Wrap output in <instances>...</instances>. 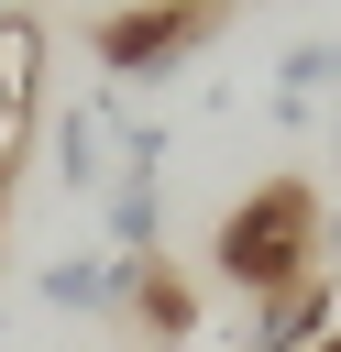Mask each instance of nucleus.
Wrapping results in <instances>:
<instances>
[{
    "label": "nucleus",
    "instance_id": "6",
    "mask_svg": "<svg viewBox=\"0 0 341 352\" xmlns=\"http://www.w3.org/2000/svg\"><path fill=\"white\" fill-rule=\"evenodd\" d=\"M330 330H341V275L319 264V275H297V286L253 297V341H242V352H319Z\"/></svg>",
    "mask_w": 341,
    "mask_h": 352
},
{
    "label": "nucleus",
    "instance_id": "4",
    "mask_svg": "<svg viewBox=\"0 0 341 352\" xmlns=\"http://www.w3.org/2000/svg\"><path fill=\"white\" fill-rule=\"evenodd\" d=\"M33 297L66 308V319H121V308H132V253H110V242L44 253V264H33Z\"/></svg>",
    "mask_w": 341,
    "mask_h": 352
},
{
    "label": "nucleus",
    "instance_id": "3",
    "mask_svg": "<svg viewBox=\"0 0 341 352\" xmlns=\"http://www.w3.org/2000/svg\"><path fill=\"white\" fill-rule=\"evenodd\" d=\"M44 154H55V187L110 198V176H121V88H77V99L55 110Z\"/></svg>",
    "mask_w": 341,
    "mask_h": 352
},
{
    "label": "nucleus",
    "instance_id": "10",
    "mask_svg": "<svg viewBox=\"0 0 341 352\" xmlns=\"http://www.w3.org/2000/svg\"><path fill=\"white\" fill-rule=\"evenodd\" d=\"M0 220H11V176H0Z\"/></svg>",
    "mask_w": 341,
    "mask_h": 352
},
{
    "label": "nucleus",
    "instance_id": "2",
    "mask_svg": "<svg viewBox=\"0 0 341 352\" xmlns=\"http://www.w3.org/2000/svg\"><path fill=\"white\" fill-rule=\"evenodd\" d=\"M231 11H242V0H132V11H110V22L88 33V55H99L110 88H165L176 66H198V55L220 44Z\"/></svg>",
    "mask_w": 341,
    "mask_h": 352
},
{
    "label": "nucleus",
    "instance_id": "1",
    "mask_svg": "<svg viewBox=\"0 0 341 352\" xmlns=\"http://www.w3.org/2000/svg\"><path fill=\"white\" fill-rule=\"evenodd\" d=\"M209 275L231 297H275V286L319 275V187L308 176H264L253 198H231L220 231H209Z\"/></svg>",
    "mask_w": 341,
    "mask_h": 352
},
{
    "label": "nucleus",
    "instance_id": "5",
    "mask_svg": "<svg viewBox=\"0 0 341 352\" xmlns=\"http://www.w3.org/2000/svg\"><path fill=\"white\" fill-rule=\"evenodd\" d=\"M33 110H44V22L33 11H0V176H22Z\"/></svg>",
    "mask_w": 341,
    "mask_h": 352
},
{
    "label": "nucleus",
    "instance_id": "7",
    "mask_svg": "<svg viewBox=\"0 0 341 352\" xmlns=\"http://www.w3.org/2000/svg\"><path fill=\"white\" fill-rule=\"evenodd\" d=\"M330 110H341V44H286V55H275V121L308 132V121H330Z\"/></svg>",
    "mask_w": 341,
    "mask_h": 352
},
{
    "label": "nucleus",
    "instance_id": "9",
    "mask_svg": "<svg viewBox=\"0 0 341 352\" xmlns=\"http://www.w3.org/2000/svg\"><path fill=\"white\" fill-rule=\"evenodd\" d=\"M121 319H143V330H154V341L176 352V341L198 330V286H187V275L165 264V253H143V264H132V308H121Z\"/></svg>",
    "mask_w": 341,
    "mask_h": 352
},
{
    "label": "nucleus",
    "instance_id": "8",
    "mask_svg": "<svg viewBox=\"0 0 341 352\" xmlns=\"http://www.w3.org/2000/svg\"><path fill=\"white\" fill-rule=\"evenodd\" d=\"M99 220H110V253H165V176H143V165H121L110 176V198H99Z\"/></svg>",
    "mask_w": 341,
    "mask_h": 352
}]
</instances>
